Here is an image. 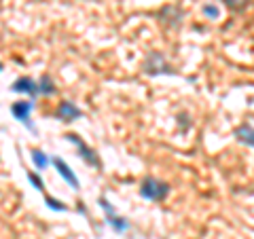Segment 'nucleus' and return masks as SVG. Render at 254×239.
Here are the masks:
<instances>
[{
    "label": "nucleus",
    "instance_id": "1",
    "mask_svg": "<svg viewBox=\"0 0 254 239\" xmlns=\"http://www.w3.org/2000/svg\"><path fill=\"white\" fill-rule=\"evenodd\" d=\"M168 193H170V186L165 184V182L153 178V176L144 178V180H142V184H140V197L150 199V201L165 199V197H168Z\"/></svg>",
    "mask_w": 254,
    "mask_h": 239
},
{
    "label": "nucleus",
    "instance_id": "2",
    "mask_svg": "<svg viewBox=\"0 0 254 239\" xmlns=\"http://www.w3.org/2000/svg\"><path fill=\"white\" fill-rule=\"evenodd\" d=\"M66 138H68L70 142H72V144H76V148H78V155H81L87 163H89V165H95V167H102V163H100L98 155H95V150L87 146L85 142H83L81 138H78L76 133H66Z\"/></svg>",
    "mask_w": 254,
    "mask_h": 239
},
{
    "label": "nucleus",
    "instance_id": "3",
    "mask_svg": "<svg viewBox=\"0 0 254 239\" xmlns=\"http://www.w3.org/2000/svg\"><path fill=\"white\" fill-rule=\"evenodd\" d=\"M100 205H102V210L106 212V220H108V225L113 227L115 231H119V233H123V231L129 229V222H127L125 218H121V216H117L115 208H113V205H108V201H106L104 197H100Z\"/></svg>",
    "mask_w": 254,
    "mask_h": 239
},
{
    "label": "nucleus",
    "instance_id": "4",
    "mask_svg": "<svg viewBox=\"0 0 254 239\" xmlns=\"http://www.w3.org/2000/svg\"><path fill=\"white\" fill-rule=\"evenodd\" d=\"M53 165H55V170L60 172V176H62L64 180H66L70 186L76 188V190L81 188V182H78V178L74 176V172H72V170H70V167L66 165V161H64V159H60V157H53Z\"/></svg>",
    "mask_w": 254,
    "mask_h": 239
},
{
    "label": "nucleus",
    "instance_id": "5",
    "mask_svg": "<svg viewBox=\"0 0 254 239\" xmlns=\"http://www.w3.org/2000/svg\"><path fill=\"white\" fill-rule=\"evenodd\" d=\"M11 113H13V117L17 119V121H21V123H26L28 127H32V123H30L32 102H26V100H21V102H15V104L11 106Z\"/></svg>",
    "mask_w": 254,
    "mask_h": 239
},
{
    "label": "nucleus",
    "instance_id": "6",
    "mask_svg": "<svg viewBox=\"0 0 254 239\" xmlns=\"http://www.w3.org/2000/svg\"><path fill=\"white\" fill-rule=\"evenodd\" d=\"M13 91H17V93H28L30 98H34L36 93H41V89H38V85L32 81V78H17V81L13 83V87H11Z\"/></svg>",
    "mask_w": 254,
    "mask_h": 239
},
{
    "label": "nucleus",
    "instance_id": "7",
    "mask_svg": "<svg viewBox=\"0 0 254 239\" xmlns=\"http://www.w3.org/2000/svg\"><path fill=\"white\" fill-rule=\"evenodd\" d=\"M83 113L78 110L72 102H62L60 108H58V119H62V121H74V119H78Z\"/></svg>",
    "mask_w": 254,
    "mask_h": 239
},
{
    "label": "nucleus",
    "instance_id": "8",
    "mask_svg": "<svg viewBox=\"0 0 254 239\" xmlns=\"http://www.w3.org/2000/svg\"><path fill=\"white\" fill-rule=\"evenodd\" d=\"M233 133H235V138H237V140L244 142V144L254 146V127H250V125H240Z\"/></svg>",
    "mask_w": 254,
    "mask_h": 239
},
{
    "label": "nucleus",
    "instance_id": "9",
    "mask_svg": "<svg viewBox=\"0 0 254 239\" xmlns=\"http://www.w3.org/2000/svg\"><path fill=\"white\" fill-rule=\"evenodd\" d=\"M30 155H32V161H34L36 170H41V172L47 170V165H49V159H47V155L43 153V150H36V148H34Z\"/></svg>",
    "mask_w": 254,
    "mask_h": 239
},
{
    "label": "nucleus",
    "instance_id": "10",
    "mask_svg": "<svg viewBox=\"0 0 254 239\" xmlns=\"http://www.w3.org/2000/svg\"><path fill=\"white\" fill-rule=\"evenodd\" d=\"M38 89H41L43 95H51V93H55V85L49 76H43L41 81H38Z\"/></svg>",
    "mask_w": 254,
    "mask_h": 239
},
{
    "label": "nucleus",
    "instance_id": "11",
    "mask_svg": "<svg viewBox=\"0 0 254 239\" xmlns=\"http://www.w3.org/2000/svg\"><path fill=\"white\" fill-rule=\"evenodd\" d=\"M28 180L32 182V186H34L36 190H43V188H45V184H43V180H41V178H38V176H36V174H34V172H28Z\"/></svg>",
    "mask_w": 254,
    "mask_h": 239
},
{
    "label": "nucleus",
    "instance_id": "12",
    "mask_svg": "<svg viewBox=\"0 0 254 239\" xmlns=\"http://www.w3.org/2000/svg\"><path fill=\"white\" fill-rule=\"evenodd\" d=\"M45 201L49 203V208H51V210H60V212H64V210H66V205H64L62 201H55V199H53V197H49V195L45 197Z\"/></svg>",
    "mask_w": 254,
    "mask_h": 239
},
{
    "label": "nucleus",
    "instance_id": "13",
    "mask_svg": "<svg viewBox=\"0 0 254 239\" xmlns=\"http://www.w3.org/2000/svg\"><path fill=\"white\" fill-rule=\"evenodd\" d=\"M246 2H248V0H222V4H227L229 9H235V11H237V9H242Z\"/></svg>",
    "mask_w": 254,
    "mask_h": 239
},
{
    "label": "nucleus",
    "instance_id": "14",
    "mask_svg": "<svg viewBox=\"0 0 254 239\" xmlns=\"http://www.w3.org/2000/svg\"><path fill=\"white\" fill-rule=\"evenodd\" d=\"M203 13L208 15L210 19H216V17H218V9H216V6H212V4H205V6H203Z\"/></svg>",
    "mask_w": 254,
    "mask_h": 239
}]
</instances>
